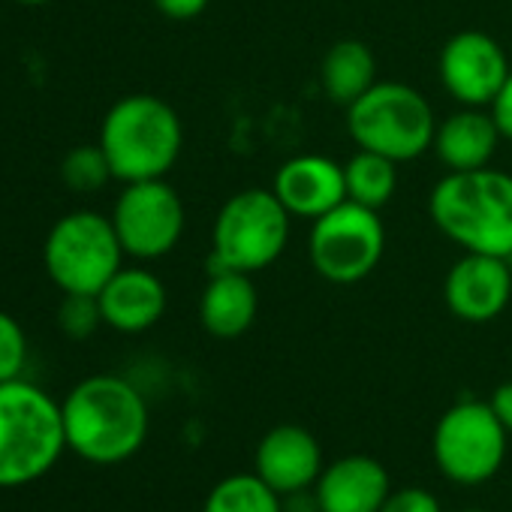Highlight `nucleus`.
I'll return each instance as SVG.
<instances>
[{
    "instance_id": "c85d7f7f",
    "label": "nucleus",
    "mask_w": 512,
    "mask_h": 512,
    "mask_svg": "<svg viewBox=\"0 0 512 512\" xmlns=\"http://www.w3.org/2000/svg\"><path fill=\"white\" fill-rule=\"evenodd\" d=\"M16 4H25V7H43L49 0H16Z\"/></svg>"
},
{
    "instance_id": "f03ea898",
    "label": "nucleus",
    "mask_w": 512,
    "mask_h": 512,
    "mask_svg": "<svg viewBox=\"0 0 512 512\" xmlns=\"http://www.w3.org/2000/svg\"><path fill=\"white\" fill-rule=\"evenodd\" d=\"M428 211L464 253L512 256V175L488 166L449 172L431 190Z\"/></svg>"
},
{
    "instance_id": "c756f323",
    "label": "nucleus",
    "mask_w": 512,
    "mask_h": 512,
    "mask_svg": "<svg viewBox=\"0 0 512 512\" xmlns=\"http://www.w3.org/2000/svg\"><path fill=\"white\" fill-rule=\"evenodd\" d=\"M458 512H488V509H473V506H470V509H458Z\"/></svg>"
},
{
    "instance_id": "0eeeda50",
    "label": "nucleus",
    "mask_w": 512,
    "mask_h": 512,
    "mask_svg": "<svg viewBox=\"0 0 512 512\" xmlns=\"http://www.w3.org/2000/svg\"><path fill=\"white\" fill-rule=\"evenodd\" d=\"M121 238L112 217L97 211L64 214L46 238L43 263L64 296H100V290L121 272Z\"/></svg>"
},
{
    "instance_id": "6e6552de",
    "label": "nucleus",
    "mask_w": 512,
    "mask_h": 512,
    "mask_svg": "<svg viewBox=\"0 0 512 512\" xmlns=\"http://www.w3.org/2000/svg\"><path fill=\"white\" fill-rule=\"evenodd\" d=\"M509 431L488 401H458L434 425L431 455L443 479L473 488L497 476L506 461Z\"/></svg>"
},
{
    "instance_id": "a878e982",
    "label": "nucleus",
    "mask_w": 512,
    "mask_h": 512,
    "mask_svg": "<svg viewBox=\"0 0 512 512\" xmlns=\"http://www.w3.org/2000/svg\"><path fill=\"white\" fill-rule=\"evenodd\" d=\"M208 4H211V0H154V7L166 19H175V22H187V19L202 16Z\"/></svg>"
},
{
    "instance_id": "4be33fe9",
    "label": "nucleus",
    "mask_w": 512,
    "mask_h": 512,
    "mask_svg": "<svg viewBox=\"0 0 512 512\" xmlns=\"http://www.w3.org/2000/svg\"><path fill=\"white\" fill-rule=\"evenodd\" d=\"M61 178L76 193H94V190H100L115 175H112V166H109L100 142H97V145H79V148H73L64 157V163H61Z\"/></svg>"
},
{
    "instance_id": "2eb2a0df",
    "label": "nucleus",
    "mask_w": 512,
    "mask_h": 512,
    "mask_svg": "<svg viewBox=\"0 0 512 512\" xmlns=\"http://www.w3.org/2000/svg\"><path fill=\"white\" fill-rule=\"evenodd\" d=\"M389 494V470L371 455H344L326 464L314 485L320 512H380Z\"/></svg>"
},
{
    "instance_id": "dca6fc26",
    "label": "nucleus",
    "mask_w": 512,
    "mask_h": 512,
    "mask_svg": "<svg viewBox=\"0 0 512 512\" xmlns=\"http://www.w3.org/2000/svg\"><path fill=\"white\" fill-rule=\"evenodd\" d=\"M103 323L124 335L151 329L166 311V287L148 269H124L97 296Z\"/></svg>"
},
{
    "instance_id": "ddd939ff",
    "label": "nucleus",
    "mask_w": 512,
    "mask_h": 512,
    "mask_svg": "<svg viewBox=\"0 0 512 512\" xmlns=\"http://www.w3.org/2000/svg\"><path fill=\"white\" fill-rule=\"evenodd\" d=\"M449 311L464 323H488L503 314L512 296V272L503 256L464 253L443 287Z\"/></svg>"
},
{
    "instance_id": "cd10ccee",
    "label": "nucleus",
    "mask_w": 512,
    "mask_h": 512,
    "mask_svg": "<svg viewBox=\"0 0 512 512\" xmlns=\"http://www.w3.org/2000/svg\"><path fill=\"white\" fill-rule=\"evenodd\" d=\"M491 410L497 413V419H500V425L512 434V380L509 383H500L497 389H494V395H491Z\"/></svg>"
},
{
    "instance_id": "39448f33",
    "label": "nucleus",
    "mask_w": 512,
    "mask_h": 512,
    "mask_svg": "<svg viewBox=\"0 0 512 512\" xmlns=\"http://www.w3.org/2000/svg\"><path fill=\"white\" fill-rule=\"evenodd\" d=\"M290 217L275 190L247 187L229 196L211 232V269L253 275L272 266L287 247Z\"/></svg>"
},
{
    "instance_id": "6ab92c4d",
    "label": "nucleus",
    "mask_w": 512,
    "mask_h": 512,
    "mask_svg": "<svg viewBox=\"0 0 512 512\" xmlns=\"http://www.w3.org/2000/svg\"><path fill=\"white\" fill-rule=\"evenodd\" d=\"M320 85L335 106H353L365 91L377 85V61L359 40L335 43L320 64Z\"/></svg>"
},
{
    "instance_id": "f257e3e1",
    "label": "nucleus",
    "mask_w": 512,
    "mask_h": 512,
    "mask_svg": "<svg viewBox=\"0 0 512 512\" xmlns=\"http://www.w3.org/2000/svg\"><path fill=\"white\" fill-rule=\"evenodd\" d=\"M61 410L67 449L91 464H121L145 446L148 404L124 377L94 374L76 383Z\"/></svg>"
},
{
    "instance_id": "9d476101",
    "label": "nucleus",
    "mask_w": 512,
    "mask_h": 512,
    "mask_svg": "<svg viewBox=\"0 0 512 512\" xmlns=\"http://www.w3.org/2000/svg\"><path fill=\"white\" fill-rule=\"evenodd\" d=\"M112 226L124 253L136 260H157L178 244L184 232L181 196L163 178L133 181L115 202Z\"/></svg>"
},
{
    "instance_id": "f3484780",
    "label": "nucleus",
    "mask_w": 512,
    "mask_h": 512,
    "mask_svg": "<svg viewBox=\"0 0 512 512\" xmlns=\"http://www.w3.org/2000/svg\"><path fill=\"white\" fill-rule=\"evenodd\" d=\"M256 287L250 275L232 269H211V278L199 299V320L208 335L220 341L241 338L256 320Z\"/></svg>"
},
{
    "instance_id": "7ed1b4c3",
    "label": "nucleus",
    "mask_w": 512,
    "mask_h": 512,
    "mask_svg": "<svg viewBox=\"0 0 512 512\" xmlns=\"http://www.w3.org/2000/svg\"><path fill=\"white\" fill-rule=\"evenodd\" d=\"M67 449L61 404L28 380L0 383V488L43 479Z\"/></svg>"
},
{
    "instance_id": "aec40b11",
    "label": "nucleus",
    "mask_w": 512,
    "mask_h": 512,
    "mask_svg": "<svg viewBox=\"0 0 512 512\" xmlns=\"http://www.w3.org/2000/svg\"><path fill=\"white\" fill-rule=\"evenodd\" d=\"M202 512H284V497L256 473H229L214 482Z\"/></svg>"
},
{
    "instance_id": "b1692460",
    "label": "nucleus",
    "mask_w": 512,
    "mask_h": 512,
    "mask_svg": "<svg viewBox=\"0 0 512 512\" xmlns=\"http://www.w3.org/2000/svg\"><path fill=\"white\" fill-rule=\"evenodd\" d=\"M58 323H61L64 335H70L76 341L94 335L97 326L103 323L97 296H64L61 311H58Z\"/></svg>"
},
{
    "instance_id": "1a4fd4ad",
    "label": "nucleus",
    "mask_w": 512,
    "mask_h": 512,
    "mask_svg": "<svg viewBox=\"0 0 512 512\" xmlns=\"http://www.w3.org/2000/svg\"><path fill=\"white\" fill-rule=\"evenodd\" d=\"M386 250V229L374 208L344 199L338 208L314 220L308 253L320 278L332 284H356L368 278Z\"/></svg>"
},
{
    "instance_id": "4468645a",
    "label": "nucleus",
    "mask_w": 512,
    "mask_h": 512,
    "mask_svg": "<svg viewBox=\"0 0 512 512\" xmlns=\"http://www.w3.org/2000/svg\"><path fill=\"white\" fill-rule=\"evenodd\" d=\"M272 190L293 217L317 220L347 199L344 166L320 154H299L278 169Z\"/></svg>"
},
{
    "instance_id": "412c9836",
    "label": "nucleus",
    "mask_w": 512,
    "mask_h": 512,
    "mask_svg": "<svg viewBox=\"0 0 512 512\" xmlns=\"http://www.w3.org/2000/svg\"><path fill=\"white\" fill-rule=\"evenodd\" d=\"M344 181H347V199L380 211L395 196L398 187L395 160L359 148V154L344 166Z\"/></svg>"
},
{
    "instance_id": "9b49d317",
    "label": "nucleus",
    "mask_w": 512,
    "mask_h": 512,
    "mask_svg": "<svg viewBox=\"0 0 512 512\" xmlns=\"http://www.w3.org/2000/svg\"><path fill=\"white\" fill-rule=\"evenodd\" d=\"M509 73L512 70L503 49L482 31H461L440 52L443 88L461 106H491L500 88L506 85Z\"/></svg>"
},
{
    "instance_id": "bb28decb",
    "label": "nucleus",
    "mask_w": 512,
    "mask_h": 512,
    "mask_svg": "<svg viewBox=\"0 0 512 512\" xmlns=\"http://www.w3.org/2000/svg\"><path fill=\"white\" fill-rule=\"evenodd\" d=\"M494 121H497V130L503 139H512V73L506 79V85L500 88V94L494 97V103L488 106Z\"/></svg>"
},
{
    "instance_id": "20e7f679",
    "label": "nucleus",
    "mask_w": 512,
    "mask_h": 512,
    "mask_svg": "<svg viewBox=\"0 0 512 512\" xmlns=\"http://www.w3.org/2000/svg\"><path fill=\"white\" fill-rule=\"evenodd\" d=\"M184 145L178 112L154 94L121 97L103 118L100 148L112 175L133 184L163 178Z\"/></svg>"
},
{
    "instance_id": "393cba45",
    "label": "nucleus",
    "mask_w": 512,
    "mask_h": 512,
    "mask_svg": "<svg viewBox=\"0 0 512 512\" xmlns=\"http://www.w3.org/2000/svg\"><path fill=\"white\" fill-rule=\"evenodd\" d=\"M380 512H443V506L428 488L407 485V488H392Z\"/></svg>"
},
{
    "instance_id": "423d86ee",
    "label": "nucleus",
    "mask_w": 512,
    "mask_h": 512,
    "mask_svg": "<svg viewBox=\"0 0 512 512\" xmlns=\"http://www.w3.org/2000/svg\"><path fill=\"white\" fill-rule=\"evenodd\" d=\"M347 124L359 148L395 163L425 154L437 136L431 103L404 82H377L347 109Z\"/></svg>"
},
{
    "instance_id": "f8f14e48",
    "label": "nucleus",
    "mask_w": 512,
    "mask_h": 512,
    "mask_svg": "<svg viewBox=\"0 0 512 512\" xmlns=\"http://www.w3.org/2000/svg\"><path fill=\"white\" fill-rule=\"evenodd\" d=\"M323 446L302 425H275L253 452V473L281 497L311 491L323 473Z\"/></svg>"
},
{
    "instance_id": "5701e85b",
    "label": "nucleus",
    "mask_w": 512,
    "mask_h": 512,
    "mask_svg": "<svg viewBox=\"0 0 512 512\" xmlns=\"http://www.w3.org/2000/svg\"><path fill=\"white\" fill-rule=\"evenodd\" d=\"M28 362V338L16 317L0 311V383L19 380Z\"/></svg>"
},
{
    "instance_id": "a211bd4d",
    "label": "nucleus",
    "mask_w": 512,
    "mask_h": 512,
    "mask_svg": "<svg viewBox=\"0 0 512 512\" xmlns=\"http://www.w3.org/2000/svg\"><path fill=\"white\" fill-rule=\"evenodd\" d=\"M500 142V130L491 112L476 106H464L461 112L449 115L434 136L437 157L449 172H470L488 166Z\"/></svg>"
}]
</instances>
